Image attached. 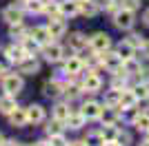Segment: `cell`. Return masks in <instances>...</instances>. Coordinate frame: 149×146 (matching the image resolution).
<instances>
[{
    "label": "cell",
    "instance_id": "cell-1",
    "mask_svg": "<svg viewBox=\"0 0 149 146\" xmlns=\"http://www.w3.org/2000/svg\"><path fill=\"white\" fill-rule=\"evenodd\" d=\"M0 84H2V91L9 93V95H18L25 89V78L16 71H7L2 78H0Z\"/></svg>",
    "mask_w": 149,
    "mask_h": 146
},
{
    "label": "cell",
    "instance_id": "cell-2",
    "mask_svg": "<svg viewBox=\"0 0 149 146\" xmlns=\"http://www.w3.org/2000/svg\"><path fill=\"white\" fill-rule=\"evenodd\" d=\"M65 47H62L58 40H51V42L42 44V49H40V55L45 58V62H49V64H58V62L65 60Z\"/></svg>",
    "mask_w": 149,
    "mask_h": 146
},
{
    "label": "cell",
    "instance_id": "cell-3",
    "mask_svg": "<svg viewBox=\"0 0 149 146\" xmlns=\"http://www.w3.org/2000/svg\"><path fill=\"white\" fill-rule=\"evenodd\" d=\"M111 22L118 31H131L134 22H136V11H129V9H123V7H120L118 11L111 16Z\"/></svg>",
    "mask_w": 149,
    "mask_h": 146
},
{
    "label": "cell",
    "instance_id": "cell-4",
    "mask_svg": "<svg viewBox=\"0 0 149 146\" xmlns=\"http://www.w3.org/2000/svg\"><path fill=\"white\" fill-rule=\"evenodd\" d=\"M85 75L80 78V86H82V93H100L102 89V78L98 75V71H89L85 69Z\"/></svg>",
    "mask_w": 149,
    "mask_h": 146
},
{
    "label": "cell",
    "instance_id": "cell-5",
    "mask_svg": "<svg viewBox=\"0 0 149 146\" xmlns=\"http://www.w3.org/2000/svg\"><path fill=\"white\" fill-rule=\"evenodd\" d=\"M120 67H123V58L113 49H107V51L100 53V69H107L109 73H116V71H120Z\"/></svg>",
    "mask_w": 149,
    "mask_h": 146
},
{
    "label": "cell",
    "instance_id": "cell-6",
    "mask_svg": "<svg viewBox=\"0 0 149 146\" xmlns=\"http://www.w3.org/2000/svg\"><path fill=\"white\" fill-rule=\"evenodd\" d=\"M89 49L96 53H102L107 49H111V36L105 31H96L93 36H89Z\"/></svg>",
    "mask_w": 149,
    "mask_h": 146
},
{
    "label": "cell",
    "instance_id": "cell-7",
    "mask_svg": "<svg viewBox=\"0 0 149 146\" xmlns=\"http://www.w3.org/2000/svg\"><path fill=\"white\" fill-rule=\"evenodd\" d=\"M82 71H85V64H82L80 55H65V60H62L65 75H82Z\"/></svg>",
    "mask_w": 149,
    "mask_h": 146
},
{
    "label": "cell",
    "instance_id": "cell-8",
    "mask_svg": "<svg viewBox=\"0 0 149 146\" xmlns=\"http://www.w3.org/2000/svg\"><path fill=\"white\" fill-rule=\"evenodd\" d=\"M2 20H5L7 24H18L25 20V9H22V5H9L2 9Z\"/></svg>",
    "mask_w": 149,
    "mask_h": 146
},
{
    "label": "cell",
    "instance_id": "cell-9",
    "mask_svg": "<svg viewBox=\"0 0 149 146\" xmlns=\"http://www.w3.org/2000/svg\"><path fill=\"white\" fill-rule=\"evenodd\" d=\"M123 111L118 106H105L102 104V109H100V115H98V122L100 124H118L123 120Z\"/></svg>",
    "mask_w": 149,
    "mask_h": 146
},
{
    "label": "cell",
    "instance_id": "cell-10",
    "mask_svg": "<svg viewBox=\"0 0 149 146\" xmlns=\"http://www.w3.org/2000/svg\"><path fill=\"white\" fill-rule=\"evenodd\" d=\"M100 109H102V102H98V100H85L78 111H80V115L87 122H91V120H98Z\"/></svg>",
    "mask_w": 149,
    "mask_h": 146
},
{
    "label": "cell",
    "instance_id": "cell-11",
    "mask_svg": "<svg viewBox=\"0 0 149 146\" xmlns=\"http://www.w3.org/2000/svg\"><path fill=\"white\" fill-rule=\"evenodd\" d=\"M47 31H49L51 40H60V38L67 36V22L62 16L58 18H49V24H47Z\"/></svg>",
    "mask_w": 149,
    "mask_h": 146
},
{
    "label": "cell",
    "instance_id": "cell-12",
    "mask_svg": "<svg viewBox=\"0 0 149 146\" xmlns=\"http://www.w3.org/2000/svg\"><path fill=\"white\" fill-rule=\"evenodd\" d=\"M16 69H18L20 75H33V73L40 71V62L36 60V55H25V58L16 64Z\"/></svg>",
    "mask_w": 149,
    "mask_h": 146
},
{
    "label": "cell",
    "instance_id": "cell-13",
    "mask_svg": "<svg viewBox=\"0 0 149 146\" xmlns=\"http://www.w3.org/2000/svg\"><path fill=\"white\" fill-rule=\"evenodd\" d=\"M67 42H69V49H71L74 53H82V51L89 47V38L85 36L82 31H74V33H69Z\"/></svg>",
    "mask_w": 149,
    "mask_h": 146
},
{
    "label": "cell",
    "instance_id": "cell-14",
    "mask_svg": "<svg viewBox=\"0 0 149 146\" xmlns=\"http://www.w3.org/2000/svg\"><path fill=\"white\" fill-rule=\"evenodd\" d=\"M47 120V111H45L42 104H29L27 106V124H42Z\"/></svg>",
    "mask_w": 149,
    "mask_h": 146
},
{
    "label": "cell",
    "instance_id": "cell-15",
    "mask_svg": "<svg viewBox=\"0 0 149 146\" xmlns=\"http://www.w3.org/2000/svg\"><path fill=\"white\" fill-rule=\"evenodd\" d=\"M78 9H80L82 16L96 18V16L102 11V2H98V0H78Z\"/></svg>",
    "mask_w": 149,
    "mask_h": 146
},
{
    "label": "cell",
    "instance_id": "cell-16",
    "mask_svg": "<svg viewBox=\"0 0 149 146\" xmlns=\"http://www.w3.org/2000/svg\"><path fill=\"white\" fill-rule=\"evenodd\" d=\"M58 11L65 20L67 18H76L80 16V9H78V0H58Z\"/></svg>",
    "mask_w": 149,
    "mask_h": 146
},
{
    "label": "cell",
    "instance_id": "cell-17",
    "mask_svg": "<svg viewBox=\"0 0 149 146\" xmlns=\"http://www.w3.org/2000/svg\"><path fill=\"white\" fill-rule=\"evenodd\" d=\"M5 60L9 62V64H18L22 58H25V51H22V47H20V42H16V44H9V47H5Z\"/></svg>",
    "mask_w": 149,
    "mask_h": 146
},
{
    "label": "cell",
    "instance_id": "cell-18",
    "mask_svg": "<svg viewBox=\"0 0 149 146\" xmlns=\"http://www.w3.org/2000/svg\"><path fill=\"white\" fill-rule=\"evenodd\" d=\"M42 93H45V97L58 100V97L62 95V80H60V78H54V80H49V82H45Z\"/></svg>",
    "mask_w": 149,
    "mask_h": 146
},
{
    "label": "cell",
    "instance_id": "cell-19",
    "mask_svg": "<svg viewBox=\"0 0 149 146\" xmlns=\"http://www.w3.org/2000/svg\"><path fill=\"white\" fill-rule=\"evenodd\" d=\"M129 122L136 131H140V133H145V135L149 133V113L147 111H136V115L131 117Z\"/></svg>",
    "mask_w": 149,
    "mask_h": 146
},
{
    "label": "cell",
    "instance_id": "cell-20",
    "mask_svg": "<svg viewBox=\"0 0 149 146\" xmlns=\"http://www.w3.org/2000/svg\"><path fill=\"white\" fill-rule=\"evenodd\" d=\"M7 117H9V124H11L13 128L27 126V109H22V106H16Z\"/></svg>",
    "mask_w": 149,
    "mask_h": 146
},
{
    "label": "cell",
    "instance_id": "cell-21",
    "mask_svg": "<svg viewBox=\"0 0 149 146\" xmlns=\"http://www.w3.org/2000/svg\"><path fill=\"white\" fill-rule=\"evenodd\" d=\"M85 124H87V120L80 115V111H78V109L71 111V113L67 115V120H65V128H71V131H80Z\"/></svg>",
    "mask_w": 149,
    "mask_h": 146
},
{
    "label": "cell",
    "instance_id": "cell-22",
    "mask_svg": "<svg viewBox=\"0 0 149 146\" xmlns=\"http://www.w3.org/2000/svg\"><path fill=\"white\" fill-rule=\"evenodd\" d=\"M136 102H138V100H136V95H134V91H131L129 86L120 91V100H118V109H120V111L134 109V106H136Z\"/></svg>",
    "mask_w": 149,
    "mask_h": 146
},
{
    "label": "cell",
    "instance_id": "cell-23",
    "mask_svg": "<svg viewBox=\"0 0 149 146\" xmlns=\"http://www.w3.org/2000/svg\"><path fill=\"white\" fill-rule=\"evenodd\" d=\"M140 69H143V64H140V60H138L136 55L123 60V73H125V75H129V78H136L138 73H140Z\"/></svg>",
    "mask_w": 149,
    "mask_h": 146
},
{
    "label": "cell",
    "instance_id": "cell-24",
    "mask_svg": "<svg viewBox=\"0 0 149 146\" xmlns=\"http://www.w3.org/2000/svg\"><path fill=\"white\" fill-rule=\"evenodd\" d=\"M29 36L36 40L38 44H47L51 42V36H49V31H47V24H38V27H33V29H29Z\"/></svg>",
    "mask_w": 149,
    "mask_h": 146
},
{
    "label": "cell",
    "instance_id": "cell-25",
    "mask_svg": "<svg viewBox=\"0 0 149 146\" xmlns=\"http://www.w3.org/2000/svg\"><path fill=\"white\" fill-rule=\"evenodd\" d=\"M127 86H129V75H125V73H123V67H120V71L111 73V84H109V89L123 91V89H127Z\"/></svg>",
    "mask_w": 149,
    "mask_h": 146
},
{
    "label": "cell",
    "instance_id": "cell-26",
    "mask_svg": "<svg viewBox=\"0 0 149 146\" xmlns=\"http://www.w3.org/2000/svg\"><path fill=\"white\" fill-rule=\"evenodd\" d=\"M16 106H18L16 95H9V93H2V95H0V113H2V115H9Z\"/></svg>",
    "mask_w": 149,
    "mask_h": 146
},
{
    "label": "cell",
    "instance_id": "cell-27",
    "mask_svg": "<svg viewBox=\"0 0 149 146\" xmlns=\"http://www.w3.org/2000/svg\"><path fill=\"white\" fill-rule=\"evenodd\" d=\"M20 47H22V51H25L27 55H40L42 44H38L31 36H27V38H22V40H20Z\"/></svg>",
    "mask_w": 149,
    "mask_h": 146
},
{
    "label": "cell",
    "instance_id": "cell-28",
    "mask_svg": "<svg viewBox=\"0 0 149 146\" xmlns=\"http://www.w3.org/2000/svg\"><path fill=\"white\" fill-rule=\"evenodd\" d=\"M29 36V29H27L22 22H18V24H9V38H13L16 42H20L22 38H27Z\"/></svg>",
    "mask_w": 149,
    "mask_h": 146
},
{
    "label": "cell",
    "instance_id": "cell-29",
    "mask_svg": "<svg viewBox=\"0 0 149 146\" xmlns=\"http://www.w3.org/2000/svg\"><path fill=\"white\" fill-rule=\"evenodd\" d=\"M113 51H116V53H118L123 60H127V58H134V55H136V49L131 47L127 40H120V42L116 44V49H113Z\"/></svg>",
    "mask_w": 149,
    "mask_h": 146
},
{
    "label": "cell",
    "instance_id": "cell-30",
    "mask_svg": "<svg viewBox=\"0 0 149 146\" xmlns=\"http://www.w3.org/2000/svg\"><path fill=\"white\" fill-rule=\"evenodd\" d=\"M71 113V109H69V102H58L54 109H51V117H56V120L65 122L67 120V115Z\"/></svg>",
    "mask_w": 149,
    "mask_h": 146
},
{
    "label": "cell",
    "instance_id": "cell-31",
    "mask_svg": "<svg viewBox=\"0 0 149 146\" xmlns=\"http://www.w3.org/2000/svg\"><path fill=\"white\" fill-rule=\"evenodd\" d=\"M62 128H65V122L56 120V117H51L47 122V126H45V135L49 137V135H56V133H62Z\"/></svg>",
    "mask_w": 149,
    "mask_h": 146
},
{
    "label": "cell",
    "instance_id": "cell-32",
    "mask_svg": "<svg viewBox=\"0 0 149 146\" xmlns=\"http://www.w3.org/2000/svg\"><path fill=\"white\" fill-rule=\"evenodd\" d=\"M82 64H85V69H89V71H98L100 69V53L91 51V55L82 58Z\"/></svg>",
    "mask_w": 149,
    "mask_h": 146
},
{
    "label": "cell",
    "instance_id": "cell-33",
    "mask_svg": "<svg viewBox=\"0 0 149 146\" xmlns=\"http://www.w3.org/2000/svg\"><path fill=\"white\" fill-rule=\"evenodd\" d=\"M116 133H118V126H116V124H102V128H100V135H102L105 142H113L116 140Z\"/></svg>",
    "mask_w": 149,
    "mask_h": 146
},
{
    "label": "cell",
    "instance_id": "cell-34",
    "mask_svg": "<svg viewBox=\"0 0 149 146\" xmlns=\"http://www.w3.org/2000/svg\"><path fill=\"white\" fill-rule=\"evenodd\" d=\"M85 144L87 146H102L105 144V140H102V135H100V131H89L87 135H85Z\"/></svg>",
    "mask_w": 149,
    "mask_h": 146
},
{
    "label": "cell",
    "instance_id": "cell-35",
    "mask_svg": "<svg viewBox=\"0 0 149 146\" xmlns=\"http://www.w3.org/2000/svg\"><path fill=\"white\" fill-rule=\"evenodd\" d=\"M42 0H27L25 5H22V9H25L27 13H33V16H38V13H42Z\"/></svg>",
    "mask_w": 149,
    "mask_h": 146
},
{
    "label": "cell",
    "instance_id": "cell-36",
    "mask_svg": "<svg viewBox=\"0 0 149 146\" xmlns=\"http://www.w3.org/2000/svg\"><path fill=\"white\" fill-rule=\"evenodd\" d=\"M129 89L134 91L136 100H140V97H147V95H149V84H147V82H140V80H138L134 86H129Z\"/></svg>",
    "mask_w": 149,
    "mask_h": 146
},
{
    "label": "cell",
    "instance_id": "cell-37",
    "mask_svg": "<svg viewBox=\"0 0 149 146\" xmlns=\"http://www.w3.org/2000/svg\"><path fill=\"white\" fill-rule=\"evenodd\" d=\"M118 100H120V91H116V89H109V91L105 93V100H102V104H105V106H118Z\"/></svg>",
    "mask_w": 149,
    "mask_h": 146
},
{
    "label": "cell",
    "instance_id": "cell-38",
    "mask_svg": "<svg viewBox=\"0 0 149 146\" xmlns=\"http://www.w3.org/2000/svg\"><path fill=\"white\" fill-rule=\"evenodd\" d=\"M116 144H120V146H131L134 144V140H131V133L129 131H120L118 128V133H116Z\"/></svg>",
    "mask_w": 149,
    "mask_h": 146
},
{
    "label": "cell",
    "instance_id": "cell-39",
    "mask_svg": "<svg viewBox=\"0 0 149 146\" xmlns=\"http://www.w3.org/2000/svg\"><path fill=\"white\" fill-rule=\"evenodd\" d=\"M42 13H47L49 18H58V16H60V11H58V0H49V2H45Z\"/></svg>",
    "mask_w": 149,
    "mask_h": 146
},
{
    "label": "cell",
    "instance_id": "cell-40",
    "mask_svg": "<svg viewBox=\"0 0 149 146\" xmlns=\"http://www.w3.org/2000/svg\"><path fill=\"white\" fill-rule=\"evenodd\" d=\"M125 40H127V42H129L131 47L138 51V49L143 47V42H145V36H143V33H136V31H134V33H129V38H125Z\"/></svg>",
    "mask_w": 149,
    "mask_h": 146
},
{
    "label": "cell",
    "instance_id": "cell-41",
    "mask_svg": "<svg viewBox=\"0 0 149 146\" xmlns=\"http://www.w3.org/2000/svg\"><path fill=\"white\" fill-rule=\"evenodd\" d=\"M47 140H49V144L51 146H67V137H65V133H56V135H49V137H47Z\"/></svg>",
    "mask_w": 149,
    "mask_h": 146
},
{
    "label": "cell",
    "instance_id": "cell-42",
    "mask_svg": "<svg viewBox=\"0 0 149 146\" xmlns=\"http://www.w3.org/2000/svg\"><path fill=\"white\" fill-rule=\"evenodd\" d=\"M118 5L123 7V9L136 11V9H140V0H118Z\"/></svg>",
    "mask_w": 149,
    "mask_h": 146
},
{
    "label": "cell",
    "instance_id": "cell-43",
    "mask_svg": "<svg viewBox=\"0 0 149 146\" xmlns=\"http://www.w3.org/2000/svg\"><path fill=\"white\" fill-rule=\"evenodd\" d=\"M102 9H105L107 13H111V16H113V13L120 9V5H118V0H105V2H102Z\"/></svg>",
    "mask_w": 149,
    "mask_h": 146
},
{
    "label": "cell",
    "instance_id": "cell-44",
    "mask_svg": "<svg viewBox=\"0 0 149 146\" xmlns=\"http://www.w3.org/2000/svg\"><path fill=\"white\" fill-rule=\"evenodd\" d=\"M136 109H138V111H147V113H149V95L138 100V102H136Z\"/></svg>",
    "mask_w": 149,
    "mask_h": 146
},
{
    "label": "cell",
    "instance_id": "cell-45",
    "mask_svg": "<svg viewBox=\"0 0 149 146\" xmlns=\"http://www.w3.org/2000/svg\"><path fill=\"white\" fill-rule=\"evenodd\" d=\"M136 78L140 80V82H147V84H149V67H143V69H140V73H138Z\"/></svg>",
    "mask_w": 149,
    "mask_h": 146
},
{
    "label": "cell",
    "instance_id": "cell-46",
    "mask_svg": "<svg viewBox=\"0 0 149 146\" xmlns=\"http://www.w3.org/2000/svg\"><path fill=\"white\" fill-rule=\"evenodd\" d=\"M138 51L143 53V58H147V60H149V40H145V42H143V47L138 49Z\"/></svg>",
    "mask_w": 149,
    "mask_h": 146
},
{
    "label": "cell",
    "instance_id": "cell-47",
    "mask_svg": "<svg viewBox=\"0 0 149 146\" xmlns=\"http://www.w3.org/2000/svg\"><path fill=\"white\" fill-rule=\"evenodd\" d=\"M0 146H20V142H16V140H2V144Z\"/></svg>",
    "mask_w": 149,
    "mask_h": 146
},
{
    "label": "cell",
    "instance_id": "cell-48",
    "mask_svg": "<svg viewBox=\"0 0 149 146\" xmlns=\"http://www.w3.org/2000/svg\"><path fill=\"white\" fill-rule=\"evenodd\" d=\"M67 146H87L82 140H71V142H67Z\"/></svg>",
    "mask_w": 149,
    "mask_h": 146
},
{
    "label": "cell",
    "instance_id": "cell-49",
    "mask_svg": "<svg viewBox=\"0 0 149 146\" xmlns=\"http://www.w3.org/2000/svg\"><path fill=\"white\" fill-rule=\"evenodd\" d=\"M143 22L149 27V9H145V11H143Z\"/></svg>",
    "mask_w": 149,
    "mask_h": 146
},
{
    "label": "cell",
    "instance_id": "cell-50",
    "mask_svg": "<svg viewBox=\"0 0 149 146\" xmlns=\"http://www.w3.org/2000/svg\"><path fill=\"white\" fill-rule=\"evenodd\" d=\"M33 146H51V144H49V140H40V142H36Z\"/></svg>",
    "mask_w": 149,
    "mask_h": 146
},
{
    "label": "cell",
    "instance_id": "cell-51",
    "mask_svg": "<svg viewBox=\"0 0 149 146\" xmlns=\"http://www.w3.org/2000/svg\"><path fill=\"white\" fill-rule=\"evenodd\" d=\"M138 146H149V133H147V135H145V140H143V142H140V144H138Z\"/></svg>",
    "mask_w": 149,
    "mask_h": 146
},
{
    "label": "cell",
    "instance_id": "cell-52",
    "mask_svg": "<svg viewBox=\"0 0 149 146\" xmlns=\"http://www.w3.org/2000/svg\"><path fill=\"white\" fill-rule=\"evenodd\" d=\"M5 73H7V67H5V64H2V62H0V78H2Z\"/></svg>",
    "mask_w": 149,
    "mask_h": 146
},
{
    "label": "cell",
    "instance_id": "cell-53",
    "mask_svg": "<svg viewBox=\"0 0 149 146\" xmlns=\"http://www.w3.org/2000/svg\"><path fill=\"white\" fill-rule=\"evenodd\" d=\"M102 146H120V144H116V142H105Z\"/></svg>",
    "mask_w": 149,
    "mask_h": 146
},
{
    "label": "cell",
    "instance_id": "cell-54",
    "mask_svg": "<svg viewBox=\"0 0 149 146\" xmlns=\"http://www.w3.org/2000/svg\"><path fill=\"white\" fill-rule=\"evenodd\" d=\"M27 0H16V5H25Z\"/></svg>",
    "mask_w": 149,
    "mask_h": 146
},
{
    "label": "cell",
    "instance_id": "cell-55",
    "mask_svg": "<svg viewBox=\"0 0 149 146\" xmlns=\"http://www.w3.org/2000/svg\"><path fill=\"white\" fill-rule=\"evenodd\" d=\"M2 140H5V137H2V133H0V144H2Z\"/></svg>",
    "mask_w": 149,
    "mask_h": 146
},
{
    "label": "cell",
    "instance_id": "cell-56",
    "mask_svg": "<svg viewBox=\"0 0 149 146\" xmlns=\"http://www.w3.org/2000/svg\"><path fill=\"white\" fill-rule=\"evenodd\" d=\"M100 2H105V0H100Z\"/></svg>",
    "mask_w": 149,
    "mask_h": 146
},
{
    "label": "cell",
    "instance_id": "cell-57",
    "mask_svg": "<svg viewBox=\"0 0 149 146\" xmlns=\"http://www.w3.org/2000/svg\"><path fill=\"white\" fill-rule=\"evenodd\" d=\"M20 146H25V144H20Z\"/></svg>",
    "mask_w": 149,
    "mask_h": 146
}]
</instances>
